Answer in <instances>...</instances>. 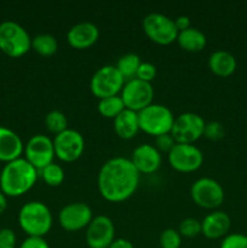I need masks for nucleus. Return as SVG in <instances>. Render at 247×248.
<instances>
[{
	"label": "nucleus",
	"instance_id": "b1692460",
	"mask_svg": "<svg viewBox=\"0 0 247 248\" xmlns=\"http://www.w3.org/2000/svg\"><path fill=\"white\" fill-rule=\"evenodd\" d=\"M31 48L39 53L40 56H48L55 55L58 48L57 39L48 33H41L31 38Z\"/></svg>",
	"mask_w": 247,
	"mask_h": 248
},
{
	"label": "nucleus",
	"instance_id": "c85d7f7f",
	"mask_svg": "<svg viewBox=\"0 0 247 248\" xmlns=\"http://www.w3.org/2000/svg\"><path fill=\"white\" fill-rule=\"evenodd\" d=\"M178 232L184 237H195L201 234V222L196 218H185L181 222L178 227Z\"/></svg>",
	"mask_w": 247,
	"mask_h": 248
},
{
	"label": "nucleus",
	"instance_id": "72a5a7b5",
	"mask_svg": "<svg viewBox=\"0 0 247 248\" xmlns=\"http://www.w3.org/2000/svg\"><path fill=\"white\" fill-rule=\"evenodd\" d=\"M174 144H176V142H174L171 133H165V135L155 137V147H156V149L159 152L169 153Z\"/></svg>",
	"mask_w": 247,
	"mask_h": 248
},
{
	"label": "nucleus",
	"instance_id": "4be33fe9",
	"mask_svg": "<svg viewBox=\"0 0 247 248\" xmlns=\"http://www.w3.org/2000/svg\"><path fill=\"white\" fill-rule=\"evenodd\" d=\"M176 41L183 50L189 51V52H199V51L203 50L207 44L205 34L195 27H190L185 31H178Z\"/></svg>",
	"mask_w": 247,
	"mask_h": 248
},
{
	"label": "nucleus",
	"instance_id": "4468645a",
	"mask_svg": "<svg viewBox=\"0 0 247 248\" xmlns=\"http://www.w3.org/2000/svg\"><path fill=\"white\" fill-rule=\"evenodd\" d=\"M85 240L90 248H108L115 240V225L103 215L92 218L85 232Z\"/></svg>",
	"mask_w": 247,
	"mask_h": 248
},
{
	"label": "nucleus",
	"instance_id": "f8f14e48",
	"mask_svg": "<svg viewBox=\"0 0 247 248\" xmlns=\"http://www.w3.org/2000/svg\"><path fill=\"white\" fill-rule=\"evenodd\" d=\"M205 125V120L199 114L183 113L174 118L171 136L176 143L193 144L203 136Z\"/></svg>",
	"mask_w": 247,
	"mask_h": 248
},
{
	"label": "nucleus",
	"instance_id": "1a4fd4ad",
	"mask_svg": "<svg viewBox=\"0 0 247 248\" xmlns=\"http://www.w3.org/2000/svg\"><path fill=\"white\" fill-rule=\"evenodd\" d=\"M170 166L182 173H189L200 169L203 164V154L196 145L176 143L167 153Z\"/></svg>",
	"mask_w": 247,
	"mask_h": 248
},
{
	"label": "nucleus",
	"instance_id": "cd10ccee",
	"mask_svg": "<svg viewBox=\"0 0 247 248\" xmlns=\"http://www.w3.org/2000/svg\"><path fill=\"white\" fill-rule=\"evenodd\" d=\"M159 244L161 248H179L182 245V236L178 230L169 228L160 234Z\"/></svg>",
	"mask_w": 247,
	"mask_h": 248
},
{
	"label": "nucleus",
	"instance_id": "c756f323",
	"mask_svg": "<svg viewBox=\"0 0 247 248\" xmlns=\"http://www.w3.org/2000/svg\"><path fill=\"white\" fill-rule=\"evenodd\" d=\"M219 248H247V236L240 232L227 235L220 242Z\"/></svg>",
	"mask_w": 247,
	"mask_h": 248
},
{
	"label": "nucleus",
	"instance_id": "9b49d317",
	"mask_svg": "<svg viewBox=\"0 0 247 248\" xmlns=\"http://www.w3.org/2000/svg\"><path fill=\"white\" fill-rule=\"evenodd\" d=\"M24 159L38 172L52 164L55 159L53 140L45 135H34L24 144Z\"/></svg>",
	"mask_w": 247,
	"mask_h": 248
},
{
	"label": "nucleus",
	"instance_id": "6ab92c4d",
	"mask_svg": "<svg viewBox=\"0 0 247 248\" xmlns=\"http://www.w3.org/2000/svg\"><path fill=\"white\" fill-rule=\"evenodd\" d=\"M24 144L15 131L0 126V161L7 162L22 157Z\"/></svg>",
	"mask_w": 247,
	"mask_h": 248
},
{
	"label": "nucleus",
	"instance_id": "aec40b11",
	"mask_svg": "<svg viewBox=\"0 0 247 248\" xmlns=\"http://www.w3.org/2000/svg\"><path fill=\"white\" fill-rule=\"evenodd\" d=\"M236 58L225 50H217L208 57V68L213 74L220 78H228L236 70Z\"/></svg>",
	"mask_w": 247,
	"mask_h": 248
},
{
	"label": "nucleus",
	"instance_id": "c9c22d12",
	"mask_svg": "<svg viewBox=\"0 0 247 248\" xmlns=\"http://www.w3.org/2000/svg\"><path fill=\"white\" fill-rule=\"evenodd\" d=\"M174 24H176V28L178 31H185V29L190 28L191 23H190V18L188 16H178L176 19H174Z\"/></svg>",
	"mask_w": 247,
	"mask_h": 248
},
{
	"label": "nucleus",
	"instance_id": "423d86ee",
	"mask_svg": "<svg viewBox=\"0 0 247 248\" xmlns=\"http://www.w3.org/2000/svg\"><path fill=\"white\" fill-rule=\"evenodd\" d=\"M125 79L119 73L115 65L107 64L98 68L90 80V90L97 98L118 96L123 90Z\"/></svg>",
	"mask_w": 247,
	"mask_h": 248
},
{
	"label": "nucleus",
	"instance_id": "a211bd4d",
	"mask_svg": "<svg viewBox=\"0 0 247 248\" xmlns=\"http://www.w3.org/2000/svg\"><path fill=\"white\" fill-rule=\"evenodd\" d=\"M232 219L224 211H212L201 222V232L210 240L224 239L229 235Z\"/></svg>",
	"mask_w": 247,
	"mask_h": 248
},
{
	"label": "nucleus",
	"instance_id": "f257e3e1",
	"mask_svg": "<svg viewBox=\"0 0 247 248\" xmlns=\"http://www.w3.org/2000/svg\"><path fill=\"white\" fill-rule=\"evenodd\" d=\"M139 177L140 173L131 159L114 156L107 160L99 170L97 178L98 191L109 202H123L136 193Z\"/></svg>",
	"mask_w": 247,
	"mask_h": 248
},
{
	"label": "nucleus",
	"instance_id": "bb28decb",
	"mask_svg": "<svg viewBox=\"0 0 247 248\" xmlns=\"http://www.w3.org/2000/svg\"><path fill=\"white\" fill-rule=\"evenodd\" d=\"M45 125L46 128L53 135L63 132L68 128V119L64 113L60 110H51L45 116Z\"/></svg>",
	"mask_w": 247,
	"mask_h": 248
},
{
	"label": "nucleus",
	"instance_id": "412c9836",
	"mask_svg": "<svg viewBox=\"0 0 247 248\" xmlns=\"http://www.w3.org/2000/svg\"><path fill=\"white\" fill-rule=\"evenodd\" d=\"M114 131L123 140H131L139 131V120L138 113L124 109L115 119H114Z\"/></svg>",
	"mask_w": 247,
	"mask_h": 248
},
{
	"label": "nucleus",
	"instance_id": "20e7f679",
	"mask_svg": "<svg viewBox=\"0 0 247 248\" xmlns=\"http://www.w3.org/2000/svg\"><path fill=\"white\" fill-rule=\"evenodd\" d=\"M31 48V38L21 24L15 21L0 23V51L11 58L26 55Z\"/></svg>",
	"mask_w": 247,
	"mask_h": 248
},
{
	"label": "nucleus",
	"instance_id": "473e14b6",
	"mask_svg": "<svg viewBox=\"0 0 247 248\" xmlns=\"http://www.w3.org/2000/svg\"><path fill=\"white\" fill-rule=\"evenodd\" d=\"M17 236L10 228L0 229V248H16Z\"/></svg>",
	"mask_w": 247,
	"mask_h": 248
},
{
	"label": "nucleus",
	"instance_id": "9d476101",
	"mask_svg": "<svg viewBox=\"0 0 247 248\" xmlns=\"http://www.w3.org/2000/svg\"><path fill=\"white\" fill-rule=\"evenodd\" d=\"M120 97L123 98L126 109L139 113L140 110L153 103L154 89L150 82L142 81L135 78V79L125 81Z\"/></svg>",
	"mask_w": 247,
	"mask_h": 248
},
{
	"label": "nucleus",
	"instance_id": "f03ea898",
	"mask_svg": "<svg viewBox=\"0 0 247 248\" xmlns=\"http://www.w3.org/2000/svg\"><path fill=\"white\" fill-rule=\"evenodd\" d=\"M38 176V170L24 157H18L2 167L0 172V190L7 198H18L33 188Z\"/></svg>",
	"mask_w": 247,
	"mask_h": 248
},
{
	"label": "nucleus",
	"instance_id": "39448f33",
	"mask_svg": "<svg viewBox=\"0 0 247 248\" xmlns=\"http://www.w3.org/2000/svg\"><path fill=\"white\" fill-rule=\"evenodd\" d=\"M139 130L150 136H161L171 133L174 123V115L169 107L164 104L152 103L138 113Z\"/></svg>",
	"mask_w": 247,
	"mask_h": 248
},
{
	"label": "nucleus",
	"instance_id": "f3484780",
	"mask_svg": "<svg viewBox=\"0 0 247 248\" xmlns=\"http://www.w3.org/2000/svg\"><path fill=\"white\" fill-rule=\"evenodd\" d=\"M99 38V29L94 23L89 21L79 22L70 27L67 33V40L72 47L77 50L89 48Z\"/></svg>",
	"mask_w": 247,
	"mask_h": 248
},
{
	"label": "nucleus",
	"instance_id": "5701e85b",
	"mask_svg": "<svg viewBox=\"0 0 247 248\" xmlns=\"http://www.w3.org/2000/svg\"><path fill=\"white\" fill-rule=\"evenodd\" d=\"M140 63H142V61H140L139 56L137 53L130 52L121 56L118 60L115 67L119 70V73L123 75L125 81H127V80L135 79Z\"/></svg>",
	"mask_w": 247,
	"mask_h": 248
},
{
	"label": "nucleus",
	"instance_id": "6e6552de",
	"mask_svg": "<svg viewBox=\"0 0 247 248\" xmlns=\"http://www.w3.org/2000/svg\"><path fill=\"white\" fill-rule=\"evenodd\" d=\"M190 196L199 207L216 210L224 201V189L216 179L201 177L196 179L190 188Z\"/></svg>",
	"mask_w": 247,
	"mask_h": 248
},
{
	"label": "nucleus",
	"instance_id": "2eb2a0df",
	"mask_svg": "<svg viewBox=\"0 0 247 248\" xmlns=\"http://www.w3.org/2000/svg\"><path fill=\"white\" fill-rule=\"evenodd\" d=\"M93 218L91 207L85 202H70L58 213V223L67 232L86 229Z\"/></svg>",
	"mask_w": 247,
	"mask_h": 248
},
{
	"label": "nucleus",
	"instance_id": "a878e982",
	"mask_svg": "<svg viewBox=\"0 0 247 248\" xmlns=\"http://www.w3.org/2000/svg\"><path fill=\"white\" fill-rule=\"evenodd\" d=\"M39 174H40L41 178L44 179V182H45L48 186H61V184L64 182L65 178L64 170L62 169V166L56 164V162H52V164L44 167L43 170L39 171Z\"/></svg>",
	"mask_w": 247,
	"mask_h": 248
},
{
	"label": "nucleus",
	"instance_id": "2f4dec72",
	"mask_svg": "<svg viewBox=\"0 0 247 248\" xmlns=\"http://www.w3.org/2000/svg\"><path fill=\"white\" fill-rule=\"evenodd\" d=\"M156 77V67H155L153 63L150 62H142L140 63L139 68L137 70V74H136V78L142 81L150 82L152 84L153 80Z\"/></svg>",
	"mask_w": 247,
	"mask_h": 248
},
{
	"label": "nucleus",
	"instance_id": "dca6fc26",
	"mask_svg": "<svg viewBox=\"0 0 247 248\" xmlns=\"http://www.w3.org/2000/svg\"><path fill=\"white\" fill-rule=\"evenodd\" d=\"M131 161L139 173L152 174L161 166V153L155 145L144 143L133 149Z\"/></svg>",
	"mask_w": 247,
	"mask_h": 248
},
{
	"label": "nucleus",
	"instance_id": "4c0bfd02",
	"mask_svg": "<svg viewBox=\"0 0 247 248\" xmlns=\"http://www.w3.org/2000/svg\"><path fill=\"white\" fill-rule=\"evenodd\" d=\"M7 208V196L0 190V216L6 211Z\"/></svg>",
	"mask_w": 247,
	"mask_h": 248
},
{
	"label": "nucleus",
	"instance_id": "393cba45",
	"mask_svg": "<svg viewBox=\"0 0 247 248\" xmlns=\"http://www.w3.org/2000/svg\"><path fill=\"white\" fill-rule=\"evenodd\" d=\"M97 108H98L99 114L102 116L114 120L125 109V104H124L123 98L118 94V96H111L99 99Z\"/></svg>",
	"mask_w": 247,
	"mask_h": 248
},
{
	"label": "nucleus",
	"instance_id": "7ed1b4c3",
	"mask_svg": "<svg viewBox=\"0 0 247 248\" xmlns=\"http://www.w3.org/2000/svg\"><path fill=\"white\" fill-rule=\"evenodd\" d=\"M50 208L41 201H29L18 212V224L27 236L44 237L52 228Z\"/></svg>",
	"mask_w": 247,
	"mask_h": 248
},
{
	"label": "nucleus",
	"instance_id": "ddd939ff",
	"mask_svg": "<svg viewBox=\"0 0 247 248\" xmlns=\"http://www.w3.org/2000/svg\"><path fill=\"white\" fill-rule=\"evenodd\" d=\"M55 155L64 162H73L79 159L85 150V140L81 133L68 127L53 138Z\"/></svg>",
	"mask_w": 247,
	"mask_h": 248
},
{
	"label": "nucleus",
	"instance_id": "0eeeda50",
	"mask_svg": "<svg viewBox=\"0 0 247 248\" xmlns=\"http://www.w3.org/2000/svg\"><path fill=\"white\" fill-rule=\"evenodd\" d=\"M142 26L145 35L159 45H170L177 40L178 31L174 19H171L166 15L150 12L144 17Z\"/></svg>",
	"mask_w": 247,
	"mask_h": 248
},
{
	"label": "nucleus",
	"instance_id": "f704fd0d",
	"mask_svg": "<svg viewBox=\"0 0 247 248\" xmlns=\"http://www.w3.org/2000/svg\"><path fill=\"white\" fill-rule=\"evenodd\" d=\"M18 248H50V246L44 237L27 236Z\"/></svg>",
	"mask_w": 247,
	"mask_h": 248
},
{
	"label": "nucleus",
	"instance_id": "e433bc0d",
	"mask_svg": "<svg viewBox=\"0 0 247 248\" xmlns=\"http://www.w3.org/2000/svg\"><path fill=\"white\" fill-rule=\"evenodd\" d=\"M108 248H135L133 244L127 239H115Z\"/></svg>",
	"mask_w": 247,
	"mask_h": 248
},
{
	"label": "nucleus",
	"instance_id": "7c9ffc66",
	"mask_svg": "<svg viewBox=\"0 0 247 248\" xmlns=\"http://www.w3.org/2000/svg\"><path fill=\"white\" fill-rule=\"evenodd\" d=\"M225 130L224 126L218 121H210L206 123L205 130H203V136L211 140H219L224 137Z\"/></svg>",
	"mask_w": 247,
	"mask_h": 248
}]
</instances>
